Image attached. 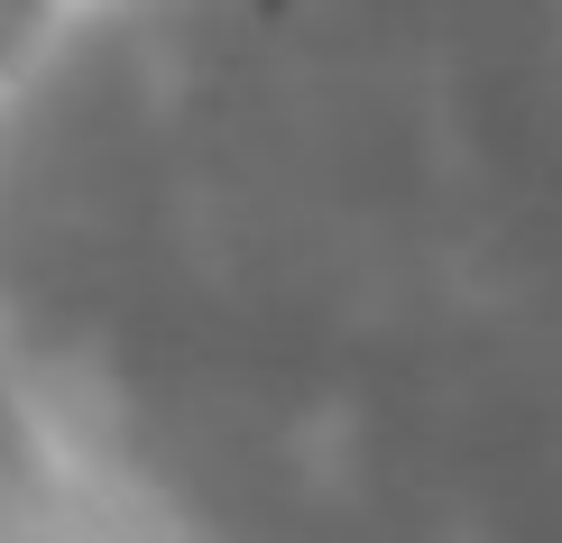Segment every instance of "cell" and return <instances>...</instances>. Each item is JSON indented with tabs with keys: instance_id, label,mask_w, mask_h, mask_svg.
<instances>
[{
	"instance_id": "obj_1",
	"label": "cell",
	"mask_w": 562,
	"mask_h": 543,
	"mask_svg": "<svg viewBox=\"0 0 562 543\" xmlns=\"http://www.w3.org/2000/svg\"><path fill=\"white\" fill-rule=\"evenodd\" d=\"M56 19H65V0H0V75H10V65L29 56Z\"/></svg>"
}]
</instances>
